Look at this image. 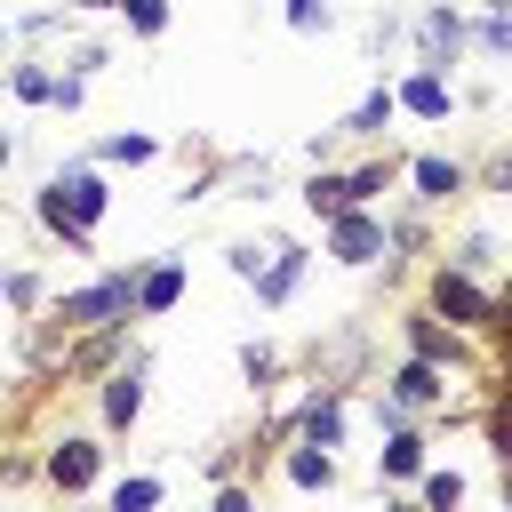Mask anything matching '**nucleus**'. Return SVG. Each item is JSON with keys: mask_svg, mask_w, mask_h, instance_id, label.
<instances>
[{"mask_svg": "<svg viewBox=\"0 0 512 512\" xmlns=\"http://www.w3.org/2000/svg\"><path fill=\"white\" fill-rule=\"evenodd\" d=\"M440 312L464 320V328H496V304H488L472 280H456V272H440Z\"/></svg>", "mask_w": 512, "mask_h": 512, "instance_id": "f257e3e1", "label": "nucleus"}, {"mask_svg": "<svg viewBox=\"0 0 512 512\" xmlns=\"http://www.w3.org/2000/svg\"><path fill=\"white\" fill-rule=\"evenodd\" d=\"M112 312H128V280H104V288H88V296L64 304V320H80V328H104Z\"/></svg>", "mask_w": 512, "mask_h": 512, "instance_id": "f03ea898", "label": "nucleus"}, {"mask_svg": "<svg viewBox=\"0 0 512 512\" xmlns=\"http://www.w3.org/2000/svg\"><path fill=\"white\" fill-rule=\"evenodd\" d=\"M376 248H384V232H376L368 216H344V208H336V256H344V264H368Z\"/></svg>", "mask_w": 512, "mask_h": 512, "instance_id": "7ed1b4c3", "label": "nucleus"}, {"mask_svg": "<svg viewBox=\"0 0 512 512\" xmlns=\"http://www.w3.org/2000/svg\"><path fill=\"white\" fill-rule=\"evenodd\" d=\"M48 480H56V488H88V480H96V448H88V440H64V448L48 456Z\"/></svg>", "mask_w": 512, "mask_h": 512, "instance_id": "20e7f679", "label": "nucleus"}, {"mask_svg": "<svg viewBox=\"0 0 512 512\" xmlns=\"http://www.w3.org/2000/svg\"><path fill=\"white\" fill-rule=\"evenodd\" d=\"M408 112H424V120H440V112H448V88H440L432 72H416V80H408Z\"/></svg>", "mask_w": 512, "mask_h": 512, "instance_id": "39448f33", "label": "nucleus"}, {"mask_svg": "<svg viewBox=\"0 0 512 512\" xmlns=\"http://www.w3.org/2000/svg\"><path fill=\"white\" fill-rule=\"evenodd\" d=\"M136 408H144V384H136V376H112V392H104V416H112V424H128Z\"/></svg>", "mask_w": 512, "mask_h": 512, "instance_id": "423d86ee", "label": "nucleus"}, {"mask_svg": "<svg viewBox=\"0 0 512 512\" xmlns=\"http://www.w3.org/2000/svg\"><path fill=\"white\" fill-rule=\"evenodd\" d=\"M176 288H184V272H176V264H168V272H152V280H144V312H168V304H176Z\"/></svg>", "mask_w": 512, "mask_h": 512, "instance_id": "0eeeda50", "label": "nucleus"}, {"mask_svg": "<svg viewBox=\"0 0 512 512\" xmlns=\"http://www.w3.org/2000/svg\"><path fill=\"white\" fill-rule=\"evenodd\" d=\"M416 184H424L432 200H448V192H456V168H448V160H416Z\"/></svg>", "mask_w": 512, "mask_h": 512, "instance_id": "6e6552de", "label": "nucleus"}, {"mask_svg": "<svg viewBox=\"0 0 512 512\" xmlns=\"http://www.w3.org/2000/svg\"><path fill=\"white\" fill-rule=\"evenodd\" d=\"M440 392V376H432V360H416V368H400V400H432Z\"/></svg>", "mask_w": 512, "mask_h": 512, "instance_id": "1a4fd4ad", "label": "nucleus"}, {"mask_svg": "<svg viewBox=\"0 0 512 512\" xmlns=\"http://www.w3.org/2000/svg\"><path fill=\"white\" fill-rule=\"evenodd\" d=\"M304 432L328 448V440H336V408H328V400H312V408H304Z\"/></svg>", "mask_w": 512, "mask_h": 512, "instance_id": "9d476101", "label": "nucleus"}, {"mask_svg": "<svg viewBox=\"0 0 512 512\" xmlns=\"http://www.w3.org/2000/svg\"><path fill=\"white\" fill-rule=\"evenodd\" d=\"M104 152H112V160H152V136H112Z\"/></svg>", "mask_w": 512, "mask_h": 512, "instance_id": "9b49d317", "label": "nucleus"}, {"mask_svg": "<svg viewBox=\"0 0 512 512\" xmlns=\"http://www.w3.org/2000/svg\"><path fill=\"white\" fill-rule=\"evenodd\" d=\"M384 472H416V440H392L384 448Z\"/></svg>", "mask_w": 512, "mask_h": 512, "instance_id": "f8f14e48", "label": "nucleus"}, {"mask_svg": "<svg viewBox=\"0 0 512 512\" xmlns=\"http://www.w3.org/2000/svg\"><path fill=\"white\" fill-rule=\"evenodd\" d=\"M424 496H432V504H456V496H464V480H456V472H440V480H424Z\"/></svg>", "mask_w": 512, "mask_h": 512, "instance_id": "ddd939ff", "label": "nucleus"}, {"mask_svg": "<svg viewBox=\"0 0 512 512\" xmlns=\"http://www.w3.org/2000/svg\"><path fill=\"white\" fill-rule=\"evenodd\" d=\"M128 16H136V32H160V0H128Z\"/></svg>", "mask_w": 512, "mask_h": 512, "instance_id": "4468645a", "label": "nucleus"}, {"mask_svg": "<svg viewBox=\"0 0 512 512\" xmlns=\"http://www.w3.org/2000/svg\"><path fill=\"white\" fill-rule=\"evenodd\" d=\"M0 160H8V136H0Z\"/></svg>", "mask_w": 512, "mask_h": 512, "instance_id": "2eb2a0df", "label": "nucleus"}]
</instances>
